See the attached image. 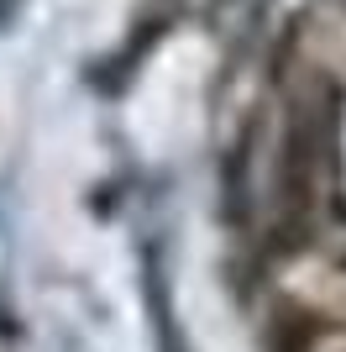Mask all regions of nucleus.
<instances>
[{
    "label": "nucleus",
    "instance_id": "1",
    "mask_svg": "<svg viewBox=\"0 0 346 352\" xmlns=\"http://www.w3.org/2000/svg\"><path fill=\"white\" fill-rule=\"evenodd\" d=\"M0 331H11V310H5V300H0Z\"/></svg>",
    "mask_w": 346,
    "mask_h": 352
},
{
    "label": "nucleus",
    "instance_id": "2",
    "mask_svg": "<svg viewBox=\"0 0 346 352\" xmlns=\"http://www.w3.org/2000/svg\"><path fill=\"white\" fill-rule=\"evenodd\" d=\"M5 16H11V0H0V21H5Z\"/></svg>",
    "mask_w": 346,
    "mask_h": 352
}]
</instances>
